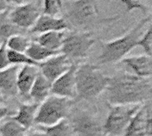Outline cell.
<instances>
[{
    "label": "cell",
    "instance_id": "1",
    "mask_svg": "<svg viewBox=\"0 0 152 136\" xmlns=\"http://www.w3.org/2000/svg\"><path fill=\"white\" fill-rule=\"evenodd\" d=\"M109 105L143 104L151 100V78H141L127 72L110 77L104 91Z\"/></svg>",
    "mask_w": 152,
    "mask_h": 136
},
{
    "label": "cell",
    "instance_id": "2",
    "mask_svg": "<svg viewBox=\"0 0 152 136\" xmlns=\"http://www.w3.org/2000/svg\"><path fill=\"white\" fill-rule=\"evenodd\" d=\"M97 2L98 0H67L65 3L62 2L61 12L70 29L75 28L77 30L85 31L87 28L119 19V15L102 18Z\"/></svg>",
    "mask_w": 152,
    "mask_h": 136
},
{
    "label": "cell",
    "instance_id": "3",
    "mask_svg": "<svg viewBox=\"0 0 152 136\" xmlns=\"http://www.w3.org/2000/svg\"><path fill=\"white\" fill-rule=\"evenodd\" d=\"M151 22V14L139 20L134 27L123 36L108 41L102 42V51L97 57L98 64L106 65L121 61L126 56L137 46V43L142 37L143 29Z\"/></svg>",
    "mask_w": 152,
    "mask_h": 136
},
{
    "label": "cell",
    "instance_id": "4",
    "mask_svg": "<svg viewBox=\"0 0 152 136\" xmlns=\"http://www.w3.org/2000/svg\"><path fill=\"white\" fill-rule=\"evenodd\" d=\"M76 93L78 101H92L104 93L110 80L97 65L84 63L76 70Z\"/></svg>",
    "mask_w": 152,
    "mask_h": 136
},
{
    "label": "cell",
    "instance_id": "5",
    "mask_svg": "<svg viewBox=\"0 0 152 136\" xmlns=\"http://www.w3.org/2000/svg\"><path fill=\"white\" fill-rule=\"evenodd\" d=\"M73 103L74 101L70 99L53 94L48 96L38 107L35 124L39 126H51L66 119L71 111Z\"/></svg>",
    "mask_w": 152,
    "mask_h": 136
},
{
    "label": "cell",
    "instance_id": "6",
    "mask_svg": "<svg viewBox=\"0 0 152 136\" xmlns=\"http://www.w3.org/2000/svg\"><path fill=\"white\" fill-rule=\"evenodd\" d=\"M95 43V38L89 31H72L67 33L60 53L72 62L88 57L91 48Z\"/></svg>",
    "mask_w": 152,
    "mask_h": 136
},
{
    "label": "cell",
    "instance_id": "7",
    "mask_svg": "<svg viewBox=\"0 0 152 136\" xmlns=\"http://www.w3.org/2000/svg\"><path fill=\"white\" fill-rule=\"evenodd\" d=\"M142 104L110 105V111L102 126L104 136H123L131 119Z\"/></svg>",
    "mask_w": 152,
    "mask_h": 136
},
{
    "label": "cell",
    "instance_id": "8",
    "mask_svg": "<svg viewBox=\"0 0 152 136\" xmlns=\"http://www.w3.org/2000/svg\"><path fill=\"white\" fill-rule=\"evenodd\" d=\"M67 120L77 136H104L102 125L89 111H70Z\"/></svg>",
    "mask_w": 152,
    "mask_h": 136
},
{
    "label": "cell",
    "instance_id": "9",
    "mask_svg": "<svg viewBox=\"0 0 152 136\" xmlns=\"http://www.w3.org/2000/svg\"><path fill=\"white\" fill-rule=\"evenodd\" d=\"M42 14V10L37 4L23 3L14 7H10L9 17L12 22L17 27L28 31L36 20Z\"/></svg>",
    "mask_w": 152,
    "mask_h": 136
},
{
    "label": "cell",
    "instance_id": "10",
    "mask_svg": "<svg viewBox=\"0 0 152 136\" xmlns=\"http://www.w3.org/2000/svg\"><path fill=\"white\" fill-rule=\"evenodd\" d=\"M151 102H147L140 107L131 119L123 136H151Z\"/></svg>",
    "mask_w": 152,
    "mask_h": 136
},
{
    "label": "cell",
    "instance_id": "11",
    "mask_svg": "<svg viewBox=\"0 0 152 136\" xmlns=\"http://www.w3.org/2000/svg\"><path fill=\"white\" fill-rule=\"evenodd\" d=\"M78 63H72L71 67L52 84L51 94L59 97L75 100L76 93V70Z\"/></svg>",
    "mask_w": 152,
    "mask_h": 136
},
{
    "label": "cell",
    "instance_id": "12",
    "mask_svg": "<svg viewBox=\"0 0 152 136\" xmlns=\"http://www.w3.org/2000/svg\"><path fill=\"white\" fill-rule=\"evenodd\" d=\"M66 56L61 53L54 55L43 62H40L37 66L39 72L51 83L55 81L58 78L63 75L72 65Z\"/></svg>",
    "mask_w": 152,
    "mask_h": 136
},
{
    "label": "cell",
    "instance_id": "13",
    "mask_svg": "<svg viewBox=\"0 0 152 136\" xmlns=\"http://www.w3.org/2000/svg\"><path fill=\"white\" fill-rule=\"evenodd\" d=\"M66 29H70V28L64 18L41 14L28 29V33L34 36L50 31H65Z\"/></svg>",
    "mask_w": 152,
    "mask_h": 136
},
{
    "label": "cell",
    "instance_id": "14",
    "mask_svg": "<svg viewBox=\"0 0 152 136\" xmlns=\"http://www.w3.org/2000/svg\"><path fill=\"white\" fill-rule=\"evenodd\" d=\"M20 68L19 65H11L0 70V92L4 100L14 98L18 95L17 77Z\"/></svg>",
    "mask_w": 152,
    "mask_h": 136
},
{
    "label": "cell",
    "instance_id": "15",
    "mask_svg": "<svg viewBox=\"0 0 152 136\" xmlns=\"http://www.w3.org/2000/svg\"><path fill=\"white\" fill-rule=\"evenodd\" d=\"M39 73L37 66L23 65L20 68L17 77L18 95L23 99H28L31 87Z\"/></svg>",
    "mask_w": 152,
    "mask_h": 136
},
{
    "label": "cell",
    "instance_id": "16",
    "mask_svg": "<svg viewBox=\"0 0 152 136\" xmlns=\"http://www.w3.org/2000/svg\"><path fill=\"white\" fill-rule=\"evenodd\" d=\"M123 62L129 68L134 75L141 78H151L152 76V59L148 54H141L124 58Z\"/></svg>",
    "mask_w": 152,
    "mask_h": 136
},
{
    "label": "cell",
    "instance_id": "17",
    "mask_svg": "<svg viewBox=\"0 0 152 136\" xmlns=\"http://www.w3.org/2000/svg\"><path fill=\"white\" fill-rule=\"evenodd\" d=\"M39 105V103L36 102L19 103L17 113L14 116H12V118L28 130L35 125V118Z\"/></svg>",
    "mask_w": 152,
    "mask_h": 136
},
{
    "label": "cell",
    "instance_id": "18",
    "mask_svg": "<svg viewBox=\"0 0 152 136\" xmlns=\"http://www.w3.org/2000/svg\"><path fill=\"white\" fill-rule=\"evenodd\" d=\"M52 84L40 72L38 73L29 92L28 98L36 103H42L48 96H50Z\"/></svg>",
    "mask_w": 152,
    "mask_h": 136
},
{
    "label": "cell",
    "instance_id": "19",
    "mask_svg": "<svg viewBox=\"0 0 152 136\" xmlns=\"http://www.w3.org/2000/svg\"><path fill=\"white\" fill-rule=\"evenodd\" d=\"M66 36V31H50L37 35L33 41L40 45L52 51L60 52L63 40Z\"/></svg>",
    "mask_w": 152,
    "mask_h": 136
},
{
    "label": "cell",
    "instance_id": "20",
    "mask_svg": "<svg viewBox=\"0 0 152 136\" xmlns=\"http://www.w3.org/2000/svg\"><path fill=\"white\" fill-rule=\"evenodd\" d=\"M10 7L0 12V39L5 42L8 38L14 35H26L28 31L24 30L14 25L9 17Z\"/></svg>",
    "mask_w": 152,
    "mask_h": 136
},
{
    "label": "cell",
    "instance_id": "21",
    "mask_svg": "<svg viewBox=\"0 0 152 136\" xmlns=\"http://www.w3.org/2000/svg\"><path fill=\"white\" fill-rule=\"evenodd\" d=\"M25 53L29 59H31L36 63L39 64L40 62H43L45 60H47L54 55H57L61 53L45 48L44 46L40 45L39 44H37V42L32 40L31 43L29 44L28 47L27 48Z\"/></svg>",
    "mask_w": 152,
    "mask_h": 136
},
{
    "label": "cell",
    "instance_id": "22",
    "mask_svg": "<svg viewBox=\"0 0 152 136\" xmlns=\"http://www.w3.org/2000/svg\"><path fill=\"white\" fill-rule=\"evenodd\" d=\"M38 129L42 130L46 136H77L67 118L51 126H38Z\"/></svg>",
    "mask_w": 152,
    "mask_h": 136
},
{
    "label": "cell",
    "instance_id": "23",
    "mask_svg": "<svg viewBox=\"0 0 152 136\" xmlns=\"http://www.w3.org/2000/svg\"><path fill=\"white\" fill-rule=\"evenodd\" d=\"M27 129L9 117L0 125V136H25Z\"/></svg>",
    "mask_w": 152,
    "mask_h": 136
},
{
    "label": "cell",
    "instance_id": "24",
    "mask_svg": "<svg viewBox=\"0 0 152 136\" xmlns=\"http://www.w3.org/2000/svg\"><path fill=\"white\" fill-rule=\"evenodd\" d=\"M31 41V38L26 35H14L5 41V45L8 50L25 53Z\"/></svg>",
    "mask_w": 152,
    "mask_h": 136
},
{
    "label": "cell",
    "instance_id": "25",
    "mask_svg": "<svg viewBox=\"0 0 152 136\" xmlns=\"http://www.w3.org/2000/svg\"><path fill=\"white\" fill-rule=\"evenodd\" d=\"M7 56L11 65H32L38 66L37 63L29 59L25 53H18L7 49Z\"/></svg>",
    "mask_w": 152,
    "mask_h": 136
},
{
    "label": "cell",
    "instance_id": "26",
    "mask_svg": "<svg viewBox=\"0 0 152 136\" xmlns=\"http://www.w3.org/2000/svg\"><path fill=\"white\" fill-rule=\"evenodd\" d=\"M42 14L56 17L62 12V4L58 0H44Z\"/></svg>",
    "mask_w": 152,
    "mask_h": 136
},
{
    "label": "cell",
    "instance_id": "27",
    "mask_svg": "<svg viewBox=\"0 0 152 136\" xmlns=\"http://www.w3.org/2000/svg\"><path fill=\"white\" fill-rule=\"evenodd\" d=\"M137 46L142 47L145 53L151 56L152 55V30H151V24H150L145 31L142 33V37H140Z\"/></svg>",
    "mask_w": 152,
    "mask_h": 136
},
{
    "label": "cell",
    "instance_id": "28",
    "mask_svg": "<svg viewBox=\"0 0 152 136\" xmlns=\"http://www.w3.org/2000/svg\"><path fill=\"white\" fill-rule=\"evenodd\" d=\"M111 1V0H109ZM122 2L126 6V12H132L134 9H139L141 10L144 14L149 12L150 11V5L147 4H144L142 0H118ZM151 2V0H148Z\"/></svg>",
    "mask_w": 152,
    "mask_h": 136
},
{
    "label": "cell",
    "instance_id": "29",
    "mask_svg": "<svg viewBox=\"0 0 152 136\" xmlns=\"http://www.w3.org/2000/svg\"><path fill=\"white\" fill-rule=\"evenodd\" d=\"M11 66V63L7 56V47L5 42H3L0 45V70L4 69Z\"/></svg>",
    "mask_w": 152,
    "mask_h": 136
},
{
    "label": "cell",
    "instance_id": "30",
    "mask_svg": "<svg viewBox=\"0 0 152 136\" xmlns=\"http://www.w3.org/2000/svg\"><path fill=\"white\" fill-rule=\"evenodd\" d=\"M10 110L6 107L0 106V121L4 118H5L10 114Z\"/></svg>",
    "mask_w": 152,
    "mask_h": 136
},
{
    "label": "cell",
    "instance_id": "31",
    "mask_svg": "<svg viewBox=\"0 0 152 136\" xmlns=\"http://www.w3.org/2000/svg\"><path fill=\"white\" fill-rule=\"evenodd\" d=\"M25 136H46V135L40 129L38 130H35V131H32L28 134H26Z\"/></svg>",
    "mask_w": 152,
    "mask_h": 136
},
{
    "label": "cell",
    "instance_id": "32",
    "mask_svg": "<svg viewBox=\"0 0 152 136\" xmlns=\"http://www.w3.org/2000/svg\"><path fill=\"white\" fill-rule=\"evenodd\" d=\"M7 8H9L8 4L5 2V0H0V12L6 10Z\"/></svg>",
    "mask_w": 152,
    "mask_h": 136
},
{
    "label": "cell",
    "instance_id": "33",
    "mask_svg": "<svg viewBox=\"0 0 152 136\" xmlns=\"http://www.w3.org/2000/svg\"><path fill=\"white\" fill-rule=\"evenodd\" d=\"M5 2L7 4H16L17 5L18 4H21L23 3H25V0H5Z\"/></svg>",
    "mask_w": 152,
    "mask_h": 136
},
{
    "label": "cell",
    "instance_id": "34",
    "mask_svg": "<svg viewBox=\"0 0 152 136\" xmlns=\"http://www.w3.org/2000/svg\"><path fill=\"white\" fill-rule=\"evenodd\" d=\"M4 102V96H3L2 93L0 92V106H1Z\"/></svg>",
    "mask_w": 152,
    "mask_h": 136
},
{
    "label": "cell",
    "instance_id": "35",
    "mask_svg": "<svg viewBox=\"0 0 152 136\" xmlns=\"http://www.w3.org/2000/svg\"><path fill=\"white\" fill-rule=\"evenodd\" d=\"M58 1H59L60 3H61V4H62V0H58Z\"/></svg>",
    "mask_w": 152,
    "mask_h": 136
},
{
    "label": "cell",
    "instance_id": "36",
    "mask_svg": "<svg viewBox=\"0 0 152 136\" xmlns=\"http://www.w3.org/2000/svg\"><path fill=\"white\" fill-rule=\"evenodd\" d=\"M2 43H3V42H2V41H1V39H0V45H2Z\"/></svg>",
    "mask_w": 152,
    "mask_h": 136
}]
</instances>
